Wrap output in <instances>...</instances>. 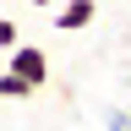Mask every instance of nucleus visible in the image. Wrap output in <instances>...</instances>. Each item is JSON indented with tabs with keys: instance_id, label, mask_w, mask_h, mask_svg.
I'll return each mask as SVG.
<instances>
[{
	"instance_id": "obj_4",
	"label": "nucleus",
	"mask_w": 131,
	"mask_h": 131,
	"mask_svg": "<svg viewBox=\"0 0 131 131\" xmlns=\"http://www.w3.org/2000/svg\"><path fill=\"white\" fill-rule=\"evenodd\" d=\"M16 44H22V27H16L11 16H0V49H6V55H11Z\"/></svg>"
},
{
	"instance_id": "obj_2",
	"label": "nucleus",
	"mask_w": 131,
	"mask_h": 131,
	"mask_svg": "<svg viewBox=\"0 0 131 131\" xmlns=\"http://www.w3.org/2000/svg\"><path fill=\"white\" fill-rule=\"evenodd\" d=\"M49 16H55V27H60V33H82V27L98 16V0H60Z\"/></svg>"
},
{
	"instance_id": "obj_7",
	"label": "nucleus",
	"mask_w": 131,
	"mask_h": 131,
	"mask_svg": "<svg viewBox=\"0 0 131 131\" xmlns=\"http://www.w3.org/2000/svg\"><path fill=\"white\" fill-rule=\"evenodd\" d=\"M126 115H131V104H126Z\"/></svg>"
},
{
	"instance_id": "obj_5",
	"label": "nucleus",
	"mask_w": 131,
	"mask_h": 131,
	"mask_svg": "<svg viewBox=\"0 0 131 131\" xmlns=\"http://www.w3.org/2000/svg\"><path fill=\"white\" fill-rule=\"evenodd\" d=\"M109 131H131V115L126 109H109Z\"/></svg>"
},
{
	"instance_id": "obj_1",
	"label": "nucleus",
	"mask_w": 131,
	"mask_h": 131,
	"mask_svg": "<svg viewBox=\"0 0 131 131\" xmlns=\"http://www.w3.org/2000/svg\"><path fill=\"white\" fill-rule=\"evenodd\" d=\"M6 66L16 77H27L33 88H49V49H38V44H16L11 55H6Z\"/></svg>"
},
{
	"instance_id": "obj_6",
	"label": "nucleus",
	"mask_w": 131,
	"mask_h": 131,
	"mask_svg": "<svg viewBox=\"0 0 131 131\" xmlns=\"http://www.w3.org/2000/svg\"><path fill=\"white\" fill-rule=\"evenodd\" d=\"M27 6H38V11H55V6H60V0H27Z\"/></svg>"
},
{
	"instance_id": "obj_3",
	"label": "nucleus",
	"mask_w": 131,
	"mask_h": 131,
	"mask_svg": "<svg viewBox=\"0 0 131 131\" xmlns=\"http://www.w3.org/2000/svg\"><path fill=\"white\" fill-rule=\"evenodd\" d=\"M33 93H38V88H33L27 77H16L11 66H6V71H0V98H33Z\"/></svg>"
}]
</instances>
